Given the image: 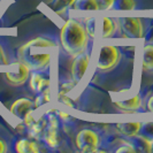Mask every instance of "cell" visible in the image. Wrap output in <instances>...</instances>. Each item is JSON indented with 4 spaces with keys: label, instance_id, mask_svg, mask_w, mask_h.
Here are the masks:
<instances>
[{
    "label": "cell",
    "instance_id": "obj_16",
    "mask_svg": "<svg viewBox=\"0 0 153 153\" xmlns=\"http://www.w3.org/2000/svg\"><path fill=\"white\" fill-rule=\"evenodd\" d=\"M71 7L77 10H99L96 0H75Z\"/></svg>",
    "mask_w": 153,
    "mask_h": 153
},
{
    "label": "cell",
    "instance_id": "obj_6",
    "mask_svg": "<svg viewBox=\"0 0 153 153\" xmlns=\"http://www.w3.org/2000/svg\"><path fill=\"white\" fill-rule=\"evenodd\" d=\"M120 32L127 38H143L145 36V23L139 17H119Z\"/></svg>",
    "mask_w": 153,
    "mask_h": 153
},
{
    "label": "cell",
    "instance_id": "obj_1",
    "mask_svg": "<svg viewBox=\"0 0 153 153\" xmlns=\"http://www.w3.org/2000/svg\"><path fill=\"white\" fill-rule=\"evenodd\" d=\"M90 37L86 33L84 24L76 19H68L60 31V43L65 52L74 58L83 53L89 47Z\"/></svg>",
    "mask_w": 153,
    "mask_h": 153
},
{
    "label": "cell",
    "instance_id": "obj_12",
    "mask_svg": "<svg viewBox=\"0 0 153 153\" xmlns=\"http://www.w3.org/2000/svg\"><path fill=\"white\" fill-rule=\"evenodd\" d=\"M140 65L143 71L153 74V43H147L142 48Z\"/></svg>",
    "mask_w": 153,
    "mask_h": 153
},
{
    "label": "cell",
    "instance_id": "obj_15",
    "mask_svg": "<svg viewBox=\"0 0 153 153\" xmlns=\"http://www.w3.org/2000/svg\"><path fill=\"white\" fill-rule=\"evenodd\" d=\"M117 30H120L117 19L107 17V16L102 17V35H101L102 38L114 37V36H116Z\"/></svg>",
    "mask_w": 153,
    "mask_h": 153
},
{
    "label": "cell",
    "instance_id": "obj_10",
    "mask_svg": "<svg viewBox=\"0 0 153 153\" xmlns=\"http://www.w3.org/2000/svg\"><path fill=\"white\" fill-rule=\"evenodd\" d=\"M35 109V101L29 98H19L10 106V113L15 117L23 120L30 111Z\"/></svg>",
    "mask_w": 153,
    "mask_h": 153
},
{
    "label": "cell",
    "instance_id": "obj_27",
    "mask_svg": "<svg viewBox=\"0 0 153 153\" xmlns=\"http://www.w3.org/2000/svg\"><path fill=\"white\" fill-rule=\"evenodd\" d=\"M151 151L153 152V142H151Z\"/></svg>",
    "mask_w": 153,
    "mask_h": 153
},
{
    "label": "cell",
    "instance_id": "obj_4",
    "mask_svg": "<svg viewBox=\"0 0 153 153\" xmlns=\"http://www.w3.org/2000/svg\"><path fill=\"white\" fill-rule=\"evenodd\" d=\"M19 61L25 63L31 70L39 71H48L51 63V54L50 53H35L31 50H17Z\"/></svg>",
    "mask_w": 153,
    "mask_h": 153
},
{
    "label": "cell",
    "instance_id": "obj_14",
    "mask_svg": "<svg viewBox=\"0 0 153 153\" xmlns=\"http://www.w3.org/2000/svg\"><path fill=\"white\" fill-rule=\"evenodd\" d=\"M142 122H128V123H117L115 124V129L120 135H123L126 138H131L138 136Z\"/></svg>",
    "mask_w": 153,
    "mask_h": 153
},
{
    "label": "cell",
    "instance_id": "obj_17",
    "mask_svg": "<svg viewBox=\"0 0 153 153\" xmlns=\"http://www.w3.org/2000/svg\"><path fill=\"white\" fill-rule=\"evenodd\" d=\"M138 136L143 137L149 142H153V121L150 122H142Z\"/></svg>",
    "mask_w": 153,
    "mask_h": 153
},
{
    "label": "cell",
    "instance_id": "obj_2",
    "mask_svg": "<svg viewBox=\"0 0 153 153\" xmlns=\"http://www.w3.org/2000/svg\"><path fill=\"white\" fill-rule=\"evenodd\" d=\"M101 136L92 128H83L76 134L75 146L78 151L84 153H93L100 151Z\"/></svg>",
    "mask_w": 153,
    "mask_h": 153
},
{
    "label": "cell",
    "instance_id": "obj_24",
    "mask_svg": "<svg viewBox=\"0 0 153 153\" xmlns=\"http://www.w3.org/2000/svg\"><path fill=\"white\" fill-rule=\"evenodd\" d=\"M9 62H8V58L7 55H6V52H5V50H4V47L1 45V43H0V65H8Z\"/></svg>",
    "mask_w": 153,
    "mask_h": 153
},
{
    "label": "cell",
    "instance_id": "obj_13",
    "mask_svg": "<svg viewBox=\"0 0 153 153\" xmlns=\"http://www.w3.org/2000/svg\"><path fill=\"white\" fill-rule=\"evenodd\" d=\"M15 151L17 153H38L39 149L38 140L33 138H21L15 143Z\"/></svg>",
    "mask_w": 153,
    "mask_h": 153
},
{
    "label": "cell",
    "instance_id": "obj_20",
    "mask_svg": "<svg viewBox=\"0 0 153 153\" xmlns=\"http://www.w3.org/2000/svg\"><path fill=\"white\" fill-rule=\"evenodd\" d=\"M136 8L135 0H116V6L114 9H123V10H131Z\"/></svg>",
    "mask_w": 153,
    "mask_h": 153
},
{
    "label": "cell",
    "instance_id": "obj_22",
    "mask_svg": "<svg viewBox=\"0 0 153 153\" xmlns=\"http://www.w3.org/2000/svg\"><path fill=\"white\" fill-rule=\"evenodd\" d=\"M98 4L99 10H109L114 9L116 6V0H96Z\"/></svg>",
    "mask_w": 153,
    "mask_h": 153
},
{
    "label": "cell",
    "instance_id": "obj_19",
    "mask_svg": "<svg viewBox=\"0 0 153 153\" xmlns=\"http://www.w3.org/2000/svg\"><path fill=\"white\" fill-rule=\"evenodd\" d=\"M96 22H97L96 17H88V19H85L84 23H83L85 31L91 39L94 37V33H96Z\"/></svg>",
    "mask_w": 153,
    "mask_h": 153
},
{
    "label": "cell",
    "instance_id": "obj_11",
    "mask_svg": "<svg viewBox=\"0 0 153 153\" xmlns=\"http://www.w3.org/2000/svg\"><path fill=\"white\" fill-rule=\"evenodd\" d=\"M115 107L120 109L123 113H137L142 111L143 105V96L142 93H138L136 96L131 97L130 99L123 100V101H116L114 102Z\"/></svg>",
    "mask_w": 153,
    "mask_h": 153
},
{
    "label": "cell",
    "instance_id": "obj_3",
    "mask_svg": "<svg viewBox=\"0 0 153 153\" xmlns=\"http://www.w3.org/2000/svg\"><path fill=\"white\" fill-rule=\"evenodd\" d=\"M122 58L121 48L117 46H102L97 59L96 69L98 73H108L119 65Z\"/></svg>",
    "mask_w": 153,
    "mask_h": 153
},
{
    "label": "cell",
    "instance_id": "obj_21",
    "mask_svg": "<svg viewBox=\"0 0 153 153\" xmlns=\"http://www.w3.org/2000/svg\"><path fill=\"white\" fill-rule=\"evenodd\" d=\"M74 2L75 0H54L53 8L56 12H60V10H63L65 8L71 7Z\"/></svg>",
    "mask_w": 153,
    "mask_h": 153
},
{
    "label": "cell",
    "instance_id": "obj_7",
    "mask_svg": "<svg viewBox=\"0 0 153 153\" xmlns=\"http://www.w3.org/2000/svg\"><path fill=\"white\" fill-rule=\"evenodd\" d=\"M90 60H91V52L89 50L84 51L83 53L77 54L76 56L73 58V62L70 66V74H71V79L75 83L78 84L83 78L85 71L89 67Z\"/></svg>",
    "mask_w": 153,
    "mask_h": 153
},
{
    "label": "cell",
    "instance_id": "obj_23",
    "mask_svg": "<svg viewBox=\"0 0 153 153\" xmlns=\"http://www.w3.org/2000/svg\"><path fill=\"white\" fill-rule=\"evenodd\" d=\"M58 101L61 102L63 105H67L69 107H75L74 106V102L73 100L69 98L67 94H63V93H58Z\"/></svg>",
    "mask_w": 153,
    "mask_h": 153
},
{
    "label": "cell",
    "instance_id": "obj_5",
    "mask_svg": "<svg viewBox=\"0 0 153 153\" xmlns=\"http://www.w3.org/2000/svg\"><path fill=\"white\" fill-rule=\"evenodd\" d=\"M56 111H51L46 113L47 117V126L42 135V140L46 146L50 149H56L60 146V117L58 114L55 115Z\"/></svg>",
    "mask_w": 153,
    "mask_h": 153
},
{
    "label": "cell",
    "instance_id": "obj_9",
    "mask_svg": "<svg viewBox=\"0 0 153 153\" xmlns=\"http://www.w3.org/2000/svg\"><path fill=\"white\" fill-rule=\"evenodd\" d=\"M29 83L30 89L33 93L38 94L46 88H48L50 82V71H39V70H32L29 76Z\"/></svg>",
    "mask_w": 153,
    "mask_h": 153
},
{
    "label": "cell",
    "instance_id": "obj_8",
    "mask_svg": "<svg viewBox=\"0 0 153 153\" xmlns=\"http://www.w3.org/2000/svg\"><path fill=\"white\" fill-rule=\"evenodd\" d=\"M16 70L15 71H7L5 74V78L7 81V83H9L13 86H20V85L24 84L30 76L31 69L21 61L15 62Z\"/></svg>",
    "mask_w": 153,
    "mask_h": 153
},
{
    "label": "cell",
    "instance_id": "obj_26",
    "mask_svg": "<svg viewBox=\"0 0 153 153\" xmlns=\"http://www.w3.org/2000/svg\"><path fill=\"white\" fill-rule=\"evenodd\" d=\"M146 107H147V111H149V112L153 113V94L147 99V101H146Z\"/></svg>",
    "mask_w": 153,
    "mask_h": 153
},
{
    "label": "cell",
    "instance_id": "obj_18",
    "mask_svg": "<svg viewBox=\"0 0 153 153\" xmlns=\"http://www.w3.org/2000/svg\"><path fill=\"white\" fill-rule=\"evenodd\" d=\"M33 101H35V108H39L40 106L50 102L51 101V89H50V86L46 88L45 90H43L40 93H38Z\"/></svg>",
    "mask_w": 153,
    "mask_h": 153
},
{
    "label": "cell",
    "instance_id": "obj_25",
    "mask_svg": "<svg viewBox=\"0 0 153 153\" xmlns=\"http://www.w3.org/2000/svg\"><path fill=\"white\" fill-rule=\"evenodd\" d=\"M8 151V145L5 139L0 138V153H6Z\"/></svg>",
    "mask_w": 153,
    "mask_h": 153
}]
</instances>
